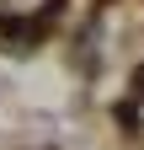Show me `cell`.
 Listing matches in <instances>:
<instances>
[{
  "label": "cell",
  "mask_w": 144,
  "mask_h": 150,
  "mask_svg": "<svg viewBox=\"0 0 144 150\" xmlns=\"http://www.w3.org/2000/svg\"><path fill=\"white\" fill-rule=\"evenodd\" d=\"M139 91H144V70H139Z\"/></svg>",
  "instance_id": "1"
}]
</instances>
